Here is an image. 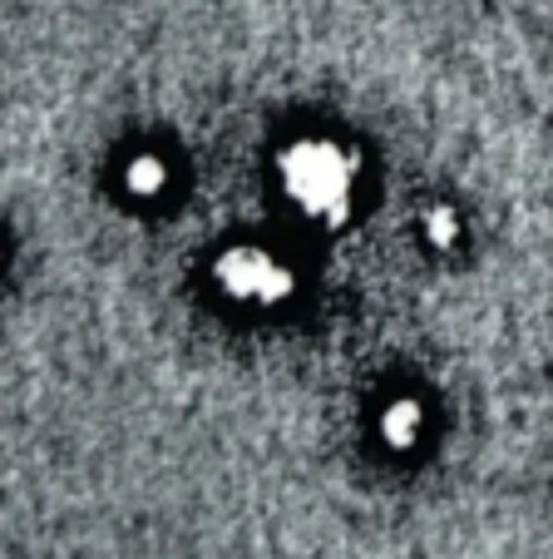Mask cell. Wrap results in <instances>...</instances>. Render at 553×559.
I'll return each mask as SVG.
<instances>
[{
    "label": "cell",
    "instance_id": "obj_3",
    "mask_svg": "<svg viewBox=\"0 0 553 559\" xmlns=\"http://www.w3.org/2000/svg\"><path fill=\"white\" fill-rule=\"evenodd\" d=\"M430 233H435V238H449V233H455V218H449V213H435V218H430Z\"/></svg>",
    "mask_w": 553,
    "mask_h": 559
},
{
    "label": "cell",
    "instance_id": "obj_2",
    "mask_svg": "<svg viewBox=\"0 0 553 559\" xmlns=\"http://www.w3.org/2000/svg\"><path fill=\"white\" fill-rule=\"evenodd\" d=\"M386 431H390V441H396V445L416 441V436H420V406L400 402V406H396V412H390V416H386Z\"/></svg>",
    "mask_w": 553,
    "mask_h": 559
},
{
    "label": "cell",
    "instance_id": "obj_1",
    "mask_svg": "<svg viewBox=\"0 0 553 559\" xmlns=\"http://www.w3.org/2000/svg\"><path fill=\"white\" fill-rule=\"evenodd\" d=\"M292 189L306 213H341L351 199V164L332 144H312L292 164Z\"/></svg>",
    "mask_w": 553,
    "mask_h": 559
}]
</instances>
